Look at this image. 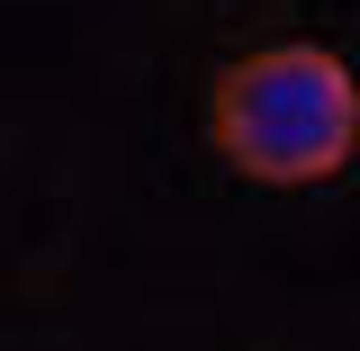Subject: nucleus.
Segmentation results:
<instances>
[{
  "label": "nucleus",
  "mask_w": 360,
  "mask_h": 351,
  "mask_svg": "<svg viewBox=\"0 0 360 351\" xmlns=\"http://www.w3.org/2000/svg\"><path fill=\"white\" fill-rule=\"evenodd\" d=\"M207 135L243 180H270V189L333 180L360 144V82L324 45H262L217 72Z\"/></svg>",
  "instance_id": "1"
}]
</instances>
